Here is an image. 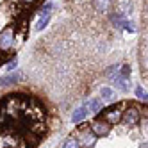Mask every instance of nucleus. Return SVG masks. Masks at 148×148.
I'll list each match as a JSON object with an SVG mask.
<instances>
[{
	"label": "nucleus",
	"mask_w": 148,
	"mask_h": 148,
	"mask_svg": "<svg viewBox=\"0 0 148 148\" xmlns=\"http://www.w3.org/2000/svg\"><path fill=\"white\" fill-rule=\"evenodd\" d=\"M75 139L79 141V146H82V148H93L95 143H97V136L86 127V129H79V134Z\"/></svg>",
	"instance_id": "nucleus-1"
},
{
	"label": "nucleus",
	"mask_w": 148,
	"mask_h": 148,
	"mask_svg": "<svg viewBox=\"0 0 148 148\" xmlns=\"http://www.w3.org/2000/svg\"><path fill=\"white\" fill-rule=\"evenodd\" d=\"M14 45V29L13 27H7L5 30L0 32V50L5 52Z\"/></svg>",
	"instance_id": "nucleus-2"
},
{
	"label": "nucleus",
	"mask_w": 148,
	"mask_h": 148,
	"mask_svg": "<svg viewBox=\"0 0 148 148\" xmlns=\"http://www.w3.org/2000/svg\"><path fill=\"white\" fill-rule=\"evenodd\" d=\"M121 114H123V111H121L120 105H112V107L105 109L103 118H102V120H105L109 125H114V123H118V121L121 120Z\"/></svg>",
	"instance_id": "nucleus-3"
},
{
	"label": "nucleus",
	"mask_w": 148,
	"mask_h": 148,
	"mask_svg": "<svg viewBox=\"0 0 148 148\" xmlns=\"http://www.w3.org/2000/svg\"><path fill=\"white\" fill-rule=\"evenodd\" d=\"M89 130L95 134V136H107L109 132H111V125L105 121V120H100V118H97L93 123H91V127H89Z\"/></svg>",
	"instance_id": "nucleus-4"
},
{
	"label": "nucleus",
	"mask_w": 148,
	"mask_h": 148,
	"mask_svg": "<svg viewBox=\"0 0 148 148\" xmlns=\"http://www.w3.org/2000/svg\"><path fill=\"white\" fill-rule=\"evenodd\" d=\"M139 109L137 107H129V109H125L123 111V114H121V120L127 123V125H130V127H134V125H137L139 123Z\"/></svg>",
	"instance_id": "nucleus-5"
},
{
	"label": "nucleus",
	"mask_w": 148,
	"mask_h": 148,
	"mask_svg": "<svg viewBox=\"0 0 148 148\" xmlns=\"http://www.w3.org/2000/svg\"><path fill=\"white\" fill-rule=\"evenodd\" d=\"M93 7L98 13H107L112 7V0H93Z\"/></svg>",
	"instance_id": "nucleus-6"
},
{
	"label": "nucleus",
	"mask_w": 148,
	"mask_h": 148,
	"mask_svg": "<svg viewBox=\"0 0 148 148\" xmlns=\"http://www.w3.org/2000/svg\"><path fill=\"white\" fill-rule=\"evenodd\" d=\"M116 9H118V14H121V16L127 18V14L132 11V2H130V0H118Z\"/></svg>",
	"instance_id": "nucleus-7"
},
{
	"label": "nucleus",
	"mask_w": 148,
	"mask_h": 148,
	"mask_svg": "<svg viewBox=\"0 0 148 148\" xmlns=\"http://www.w3.org/2000/svg\"><path fill=\"white\" fill-rule=\"evenodd\" d=\"M20 79H22V73H20V71H13V73H9V75L0 79V84H2V86H11V84H16Z\"/></svg>",
	"instance_id": "nucleus-8"
},
{
	"label": "nucleus",
	"mask_w": 148,
	"mask_h": 148,
	"mask_svg": "<svg viewBox=\"0 0 148 148\" xmlns=\"http://www.w3.org/2000/svg\"><path fill=\"white\" fill-rule=\"evenodd\" d=\"M86 114H88V109H86V105H82V107H79V109L73 111V114H71V121H73V123H80L84 118H86Z\"/></svg>",
	"instance_id": "nucleus-9"
},
{
	"label": "nucleus",
	"mask_w": 148,
	"mask_h": 148,
	"mask_svg": "<svg viewBox=\"0 0 148 148\" xmlns=\"http://www.w3.org/2000/svg\"><path fill=\"white\" fill-rule=\"evenodd\" d=\"M86 109L88 111H91V112H100L102 111V98H93V100H89L88 103H86Z\"/></svg>",
	"instance_id": "nucleus-10"
},
{
	"label": "nucleus",
	"mask_w": 148,
	"mask_h": 148,
	"mask_svg": "<svg viewBox=\"0 0 148 148\" xmlns=\"http://www.w3.org/2000/svg\"><path fill=\"white\" fill-rule=\"evenodd\" d=\"M112 82L116 84V88H118L120 91H129V82H127V79H121L118 75L116 79H112Z\"/></svg>",
	"instance_id": "nucleus-11"
},
{
	"label": "nucleus",
	"mask_w": 148,
	"mask_h": 148,
	"mask_svg": "<svg viewBox=\"0 0 148 148\" xmlns=\"http://www.w3.org/2000/svg\"><path fill=\"white\" fill-rule=\"evenodd\" d=\"M111 20H112V23L118 27V29H123V27H125V23H127V18H125V16H121V14H118V13H114Z\"/></svg>",
	"instance_id": "nucleus-12"
},
{
	"label": "nucleus",
	"mask_w": 148,
	"mask_h": 148,
	"mask_svg": "<svg viewBox=\"0 0 148 148\" xmlns=\"http://www.w3.org/2000/svg\"><path fill=\"white\" fill-rule=\"evenodd\" d=\"M62 148H79V141L75 137H68L64 141V145H62Z\"/></svg>",
	"instance_id": "nucleus-13"
},
{
	"label": "nucleus",
	"mask_w": 148,
	"mask_h": 148,
	"mask_svg": "<svg viewBox=\"0 0 148 148\" xmlns=\"http://www.w3.org/2000/svg\"><path fill=\"white\" fill-rule=\"evenodd\" d=\"M102 97L105 100H114V91L111 88H102Z\"/></svg>",
	"instance_id": "nucleus-14"
},
{
	"label": "nucleus",
	"mask_w": 148,
	"mask_h": 148,
	"mask_svg": "<svg viewBox=\"0 0 148 148\" xmlns=\"http://www.w3.org/2000/svg\"><path fill=\"white\" fill-rule=\"evenodd\" d=\"M48 20H50V16H41V20H39L38 25H36V30H43L48 25Z\"/></svg>",
	"instance_id": "nucleus-15"
},
{
	"label": "nucleus",
	"mask_w": 148,
	"mask_h": 148,
	"mask_svg": "<svg viewBox=\"0 0 148 148\" xmlns=\"http://www.w3.org/2000/svg\"><path fill=\"white\" fill-rule=\"evenodd\" d=\"M129 75H130V66H121V70H120V77L121 79H129Z\"/></svg>",
	"instance_id": "nucleus-16"
},
{
	"label": "nucleus",
	"mask_w": 148,
	"mask_h": 148,
	"mask_svg": "<svg viewBox=\"0 0 148 148\" xmlns=\"http://www.w3.org/2000/svg\"><path fill=\"white\" fill-rule=\"evenodd\" d=\"M136 95H137V98H139V100L146 102V91H145L143 88H137V89H136Z\"/></svg>",
	"instance_id": "nucleus-17"
},
{
	"label": "nucleus",
	"mask_w": 148,
	"mask_h": 148,
	"mask_svg": "<svg viewBox=\"0 0 148 148\" xmlns=\"http://www.w3.org/2000/svg\"><path fill=\"white\" fill-rule=\"evenodd\" d=\"M16 66H18V62H16V61H11V62L7 64V68H5V70H7V71H13Z\"/></svg>",
	"instance_id": "nucleus-18"
},
{
	"label": "nucleus",
	"mask_w": 148,
	"mask_h": 148,
	"mask_svg": "<svg viewBox=\"0 0 148 148\" xmlns=\"http://www.w3.org/2000/svg\"><path fill=\"white\" fill-rule=\"evenodd\" d=\"M125 29H127V30H130V32H134V30H136L134 23H132V22H129V20H127V23H125Z\"/></svg>",
	"instance_id": "nucleus-19"
},
{
	"label": "nucleus",
	"mask_w": 148,
	"mask_h": 148,
	"mask_svg": "<svg viewBox=\"0 0 148 148\" xmlns=\"http://www.w3.org/2000/svg\"><path fill=\"white\" fill-rule=\"evenodd\" d=\"M20 2H23V4H34L36 0H20Z\"/></svg>",
	"instance_id": "nucleus-20"
}]
</instances>
